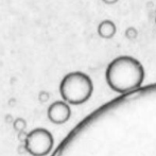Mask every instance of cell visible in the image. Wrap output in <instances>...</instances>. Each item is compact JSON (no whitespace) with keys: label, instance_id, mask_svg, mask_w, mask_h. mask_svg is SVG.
Segmentation results:
<instances>
[{"label":"cell","instance_id":"1","mask_svg":"<svg viewBox=\"0 0 156 156\" xmlns=\"http://www.w3.org/2000/svg\"><path fill=\"white\" fill-rule=\"evenodd\" d=\"M146 79V70L142 64L129 55L114 58L105 70V81L115 93L129 94L141 88Z\"/></svg>","mask_w":156,"mask_h":156},{"label":"cell","instance_id":"2","mask_svg":"<svg viewBox=\"0 0 156 156\" xmlns=\"http://www.w3.org/2000/svg\"><path fill=\"white\" fill-rule=\"evenodd\" d=\"M94 93V83L88 74L82 71H72L62 79L60 94L68 104L80 105L90 99Z\"/></svg>","mask_w":156,"mask_h":156},{"label":"cell","instance_id":"3","mask_svg":"<svg viewBox=\"0 0 156 156\" xmlns=\"http://www.w3.org/2000/svg\"><path fill=\"white\" fill-rule=\"evenodd\" d=\"M54 146V138L49 129L36 127L32 129L25 139V148L32 156H47Z\"/></svg>","mask_w":156,"mask_h":156},{"label":"cell","instance_id":"4","mask_svg":"<svg viewBox=\"0 0 156 156\" xmlns=\"http://www.w3.org/2000/svg\"><path fill=\"white\" fill-rule=\"evenodd\" d=\"M47 116L48 119L54 124L66 123L71 117L70 105L65 101H55L49 105Z\"/></svg>","mask_w":156,"mask_h":156},{"label":"cell","instance_id":"5","mask_svg":"<svg viewBox=\"0 0 156 156\" xmlns=\"http://www.w3.org/2000/svg\"><path fill=\"white\" fill-rule=\"evenodd\" d=\"M117 28L112 20H103L98 26V34L104 39H109L116 34Z\"/></svg>","mask_w":156,"mask_h":156},{"label":"cell","instance_id":"6","mask_svg":"<svg viewBox=\"0 0 156 156\" xmlns=\"http://www.w3.org/2000/svg\"><path fill=\"white\" fill-rule=\"evenodd\" d=\"M102 1L106 4H114V3H116L118 0H102Z\"/></svg>","mask_w":156,"mask_h":156},{"label":"cell","instance_id":"7","mask_svg":"<svg viewBox=\"0 0 156 156\" xmlns=\"http://www.w3.org/2000/svg\"><path fill=\"white\" fill-rule=\"evenodd\" d=\"M155 23H156V18H155Z\"/></svg>","mask_w":156,"mask_h":156}]
</instances>
